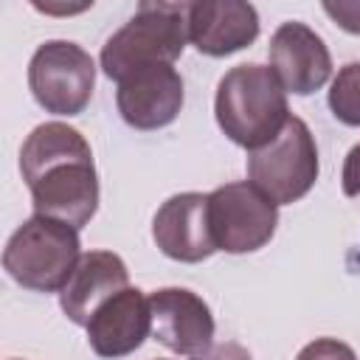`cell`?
Segmentation results:
<instances>
[{"label":"cell","instance_id":"obj_1","mask_svg":"<svg viewBox=\"0 0 360 360\" xmlns=\"http://www.w3.org/2000/svg\"><path fill=\"white\" fill-rule=\"evenodd\" d=\"M20 172L34 211L84 228L98 211V174L87 138L62 121L31 129L20 149Z\"/></svg>","mask_w":360,"mask_h":360},{"label":"cell","instance_id":"obj_2","mask_svg":"<svg viewBox=\"0 0 360 360\" xmlns=\"http://www.w3.org/2000/svg\"><path fill=\"white\" fill-rule=\"evenodd\" d=\"M214 115L225 138L248 152L259 149L290 121L287 90L270 65H236L217 84Z\"/></svg>","mask_w":360,"mask_h":360},{"label":"cell","instance_id":"obj_3","mask_svg":"<svg viewBox=\"0 0 360 360\" xmlns=\"http://www.w3.org/2000/svg\"><path fill=\"white\" fill-rule=\"evenodd\" d=\"M188 42V3H141L101 48V70L112 82L146 65H174Z\"/></svg>","mask_w":360,"mask_h":360},{"label":"cell","instance_id":"obj_4","mask_svg":"<svg viewBox=\"0 0 360 360\" xmlns=\"http://www.w3.org/2000/svg\"><path fill=\"white\" fill-rule=\"evenodd\" d=\"M82 259L79 231L68 222L34 214L6 242L3 267L25 290L59 292Z\"/></svg>","mask_w":360,"mask_h":360},{"label":"cell","instance_id":"obj_5","mask_svg":"<svg viewBox=\"0 0 360 360\" xmlns=\"http://www.w3.org/2000/svg\"><path fill=\"white\" fill-rule=\"evenodd\" d=\"M318 172L321 163L312 129L298 115H290L273 141L248 152V180L276 205H290L307 197Z\"/></svg>","mask_w":360,"mask_h":360},{"label":"cell","instance_id":"obj_6","mask_svg":"<svg viewBox=\"0 0 360 360\" xmlns=\"http://www.w3.org/2000/svg\"><path fill=\"white\" fill-rule=\"evenodd\" d=\"M28 87L45 112L79 115L93 98L96 62L70 39H48L28 62Z\"/></svg>","mask_w":360,"mask_h":360},{"label":"cell","instance_id":"obj_7","mask_svg":"<svg viewBox=\"0 0 360 360\" xmlns=\"http://www.w3.org/2000/svg\"><path fill=\"white\" fill-rule=\"evenodd\" d=\"M208 222L217 250L253 253L273 239L278 205L250 180H236L208 194Z\"/></svg>","mask_w":360,"mask_h":360},{"label":"cell","instance_id":"obj_8","mask_svg":"<svg viewBox=\"0 0 360 360\" xmlns=\"http://www.w3.org/2000/svg\"><path fill=\"white\" fill-rule=\"evenodd\" d=\"M115 84L118 112L132 129H163L183 110V76L174 65H146L127 73Z\"/></svg>","mask_w":360,"mask_h":360},{"label":"cell","instance_id":"obj_9","mask_svg":"<svg viewBox=\"0 0 360 360\" xmlns=\"http://www.w3.org/2000/svg\"><path fill=\"white\" fill-rule=\"evenodd\" d=\"M152 338L180 357L205 354L214 346L211 307L186 287H160L149 295Z\"/></svg>","mask_w":360,"mask_h":360},{"label":"cell","instance_id":"obj_10","mask_svg":"<svg viewBox=\"0 0 360 360\" xmlns=\"http://www.w3.org/2000/svg\"><path fill=\"white\" fill-rule=\"evenodd\" d=\"M270 68L281 87L295 96L321 90L332 76V53L307 22H281L270 37Z\"/></svg>","mask_w":360,"mask_h":360},{"label":"cell","instance_id":"obj_11","mask_svg":"<svg viewBox=\"0 0 360 360\" xmlns=\"http://www.w3.org/2000/svg\"><path fill=\"white\" fill-rule=\"evenodd\" d=\"M152 239L163 256L183 264L214 256L217 242L208 222V194L183 191L169 197L152 217Z\"/></svg>","mask_w":360,"mask_h":360},{"label":"cell","instance_id":"obj_12","mask_svg":"<svg viewBox=\"0 0 360 360\" xmlns=\"http://www.w3.org/2000/svg\"><path fill=\"white\" fill-rule=\"evenodd\" d=\"M84 329L87 343L98 357L115 360L132 354L152 335L149 295L138 287H124L93 312Z\"/></svg>","mask_w":360,"mask_h":360},{"label":"cell","instance_id":"obj_13","mask_svg":"<svg viewBox=\"0 0 360 360\" xmlns=\"http://www.w3.org/2000/svg\"><path fill=\"white\" fill-rule=\"evenodd\" d=\"M259 37V11L245 0L188 3V42L205 56H231Z\"/></svg>","mask_w":360,"mask_h":360},{"label":"cell","instance_id":"obj_14","mask_svg":"<svg viewBox=\"0 0 360 360\" xmlns=\"http://www.w3.org/2000/svg\"><path fill=\"white\" fill-rule=\"evenodd\" d=\"M124 287H129L124 259L112 250H87L82 253L68 284L59 290V307L76 326H87L93 312Z\"/></svg>","mask_w":360,"mask_h":360},{"label":"cell","instance_id":"obj_15","mask_svg":"<svg viewBox=\"0 0 360 360\" xmlns=\"http://www.w3.org/2000/svg\"><path fill=\"white\" fill-rule=\"evenodd\" d=\"M329 110L346 127H360V62H346L329 87Z\"/></svg>","mask_w":360,"mask_h":360},{"label":"cell","instance_id":"obj_16","mask_svg":"<svg viewBox=\"0 0 360 360\" xmlns=\"http://www.w3.org/2000/svg\"><path fill=\"white\" fill-rule=\"evenodd\" d=\"M295 360H357L354 349L338 338H315L307 343Z\"/></svg>","mask_w":360,"mask_h":360},{"label":"cell","instance_id":"obj_17","mask_svg":"<svg viewBox=\"0 0 360 360\" xmlns=\"http://www.w3.org/2000/svg\"><path fill=\"white\" fill-rule=\"evenodd\" d=\"M323 11L349 34H360V3L357 0H326L323 3Z\"/></svg>","mask_w":360,"mask_h":360},{"label":"cell","instance_id":"obj_18","mask_svg":"<svg viewBox=\"0 0 360 360\" xmlns=\"http://www.w3.org/2000/svg\"><path fill=\"white\" fill-rule=\"evenodd\" d=\"M340 188L346 197H360V143H354L346 152L343 172H340Z\"/></svg>","mask_w":360,"mask_h":360},{"label":"cell","instance_id":"obj_19","mask_svg":"<svg viewBox=\"0 0 360 360\" xmlns=\"http://www.w3.org/2000/svg\"><path fill=\"white\" fill-rule=\"evenodd\" d=\"M188 360H250V352L233 340H225V343H217L211 346L205 354H197V357H188Z\"/></svg>","mask_w":360,"mask_h":360}]
</instances>
